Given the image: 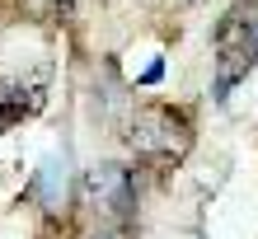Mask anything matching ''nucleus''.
Listing matches in <instances>:
<instances>
[{
  "label": "nucleus",
  "mask_w": 258,
  "mask_h": 239,
  "mask_svg": "<svg viewBox=\"0 0 258 239\" xmlns=\"http://www.w3.org/2000/svg\"><path fill=\"white\" fill-rule=\"evenodd\" d=\"M80 202L89 206V216H99V230L127 234L132 230V211H136L132 169H122V164H94V169H85Z\"/></svg>",
  "instance_id": "2"
},
{
  "label": "nucleus",
  "mask_w": 258,
  "mask_h": 239,
  "mask_svg": "<svg viewBox=\"0 0 258 239\" xmlns=\"http://www.w3.org/2000/svg\"><path fill=\"white\" fill-rule=\"evenodd\" d=\"M216 99L225 103L230 89L249 75L258 61V0H239V5L216 24Z\"/></svg>",
  "instance_id": "1"
},
{
  "label": "nucleus",
  "mask_w": 258,
  "mask_h": 239,
  "mask_svg": "<svg viewBox=\"0 0 258 239\" xmlns=\"http://www.w3.org/2000/svg\"><path fill=\"white\" fill-rule=\"evenodd\" d=\"M56 5H61V10H71V5H75V0H56Z\"/></svg>",
  "instance_id": "5"
},
{
  "label": "nucleus",
  "mask_w": 258,
  "mask_h": 239,
  "mask_svg": "<svg viewBox=\"0 0 258 239\" xmlns=\"http://www.w3.org/2000/svg\"><path fill=\"white\" fill-rule=\"evenodd\" d=\"M192 131H188V117L164 108V103H150L127 122V145L136 155H150V160H178L188 150Z\"/></svg>",
  "instance_id": "3"
},
{
  "label": "nucleus",
  "mask_w": 258,
  "mask_h": 239,
  "mask_svg": "<svg viewBox=\"0 0 258 239\" xmlns=\"http://www.w3.org/2000/svg\"><path fill=\"white\" fill-rule=\"evenodd\" d=\"M33 192L47 206H61V192H66V160H42V169H38V178H33Z\"/></svg>",
  "instance_id": "4"
}]
</instances>
